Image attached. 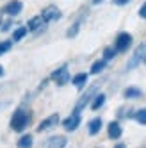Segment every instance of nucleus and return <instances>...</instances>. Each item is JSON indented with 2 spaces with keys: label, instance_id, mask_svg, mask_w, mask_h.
<instances>
[{
  "label": "nucleus",
  "instance_id": "1",
  "mask_svg": "<svg viewBox=\"0 0 146 148\" xmlns=\"http://www.w3.org/2000/svg\"><path fill=\"white\" fill-rule=\"evenodd\" d=\"M29 125H30V111L27 107L16 109L14 114L11 116V129L14 132H23Z\"/></svg>",
  "mask_w": 146,
  "mask_h": 148
},
{
  "label": "nucleus",
  "instance_id": "2",
  "mask_svg": "<svg viewBox=\"0 0 146 148\" xmlns=\"http://www.w3.org/2000/svg\"><path fill=\"white\" fill-rule=\"evenodd\" d=\"M98 88H100V82H96V84H93V86L84 93V95H82V97H80V100L77 102V105H75V109H73V112H75V114H80L82 111H84V107H86V105L93 100V97H95V95H96V91H98Z\"/></svg>",
  "mask_w": 146,
  "mask_h": 148
},
{
  "label": "nucleus",
  "instance_id": "3",
  "mask_svg": "<svg viewBox=\"0 0 146 148\" xmlns=\"http://www.w3.org/2000/svg\"><path fill=\"white\" fill-rule=\"evenodd\" d=\"M50 79L54 80V82L57 84V86H64V84H68V82L71 80L70 71H68V64H62V66H59L55 71H52Z\"/></svg>",
  "mask_w": 146,
  "mask_h": 148
},
{
  "label": "nucleus",
  "instance_id": "4",
  "mask_svg": "<svg viewBox=\"0 0 146 148\" xmlns=\"http://www.w3.org/2000/svg\"><path fill=\"white\" fill-rule=\"evenodd\" d=\"M132 47V36L128 32H119L118 38H116V45H114V48H116V52H127L128 48Z\"/></svg>",
  "mask_w": 146,
  "mask_h": 148
},
{
  "label": "nucleus",
  "instance_id": "5",
  "mask_svg": "<svg viewBox=\"0 0 146 148\" xmlns=\"http://www.w3.org/2000/svg\"><path fill=\"white\" fill-rule=\"evenodd\" d=\"M45 27H46V22L41 18V14L39 16H32L27 22V29H29V32H32V34H41L45 30Z\"/></svg>",
  "mask_w": 146,
  "mask_h": 148
},
{
  "label": "nucleus",
  "instance_id": "6",
  "mask_svg": "<svg viewBox=\"0 0 146 148\" xmlns=\"http://www.w3.org/2000/svg\"><path fill=\"white\" fill-rule=\"evenodd\" d=\"M61 16H62V13L59 11V7H55V5H48V7H45L43 11H41V18H43L46 23L57 22V20H61Z\"/></svg>",
  "mask_w": 146,
  "mask_h": 148
},
{
  "label": "nucleus",
  "instance_id": "7",
  "mask_svg": "<svg viewBox=\"0 0 146 148\" xmlns=\"http://www.w3.org/2000/svg\"><path fill=\"white\" fill-rule=\"evenodd\" d=\"M146 56V43H141L139 47H137V50L134 52V56L130 57V61H128V64H127V71H130V70H134L135 66L139 64V62L143 61V57Z\"/></svg>",
  "mask_w": 146,
  "mask_h": 148
},
{
  "label": "nucleus",
  "instance_id": "8",
  "mask_svg": "<svg viewBox=\"0 0 146 148\" xmlns=\"http://www.w3.org/2000/svg\"><path fill=\"white\" fill-rule=\"evenodd\" d=\"M23 9V4L20 2V0H11V2H7L2 9V13L7 14V16H18L20 13H22Z\"/></svg>",
  "mask_w": 146,
  "mask_h": 148
},
{
  "label": "nucleus",
  "instance_id": "9",
  "mask_svg": "<svg viewBox=\"0 0 146 148\" xmlns=\"http://www.w3.org/2000/svg\"><path fill=\"white\" fill-rule=\"evenodd\" d=\"M80 121H82V120H80V114H75V112H73L71 116H68V118L62 121V127H64L68 132H73V130H77V129H78Z\"/></svg>",
  "mask_w": 146,
  "mask_h": 148
},
{
  "label": "nucleus",
  "instance_id": "10",
  "mask_svg": "<svg viewBox=\"0 0 146 148\" xmlns=\"http://www.w3.org/2000/svg\"><path fill=\"white\" fill-rule=\"evenodd\" d=\"M57 123H59V114H52V116L45 118L43 121L38 125V132H45V130H48V129H54Z\"/></svg>",
  "mask_w": 146,
  "mask_h": 148
},
{
  "label": "nucleus",
  "instance_id": "11",
  "mask_svg": "<svg viewBox=\"0 0 146 148\" xmlns=\"http://www.w3.org/2000/svg\"><path fill=\"white\" fill-rule=\"evenodd\" d=\"M68 143V139L64 136H52L46 141V148H64Z\"/></svg>",
  "mask_w": 146,
  "mask_h": 148
},
{
  "label": "nucleus",
  "instance_id": "12",
  "mask_svg": "<svg viewBox=\"0 0 146 148\" xmlns=\"http://www.w3.org/2000/svg\"><path fill=\"white\" fill-rule=\"evenodd\" d=\"M107 132H109L111 139H119L121 134H123V129H121V125L118 121H111L109 127H107Z\"/></svg>",
  "mask_w": 146,
  "mask_h": 148
},
{
  "label": "nucleus",
  "instance_id": "13",
  "mask_svg": "<svg viewBox=\"0 0 146 148\" xmlns=\"http://www.w3.org/2000/svg\"><path fill=\"white\" fill-rule=\"evenodd\" d=\"M71 82H73V86L77 89H82L86 86V82H87V73H77V75L71 79Z\"/></svg>",
  "mask_w": 146,
  "mask_h": 148
},
{
  "label": "nucleus",
  "instance_id": "14",
  "mask_svg": "<svg viewBox=\"0 0 146 148\" xmlns=\"http://www.w3.org/2000/svg\"><path fill=\"white\" fill-rule=\"evenodd\" d=\"M105 66H107V61H105V59H100V61H95V62H93L89 71L93 73V75H98V73H102L103 70H105Z\"/></svg>",
  "mask_w": 146,
  "mask_h": 148
},
{
  "label": "nucleus",
  "instance_id": "15",
  "mask_svg": "<svg viewBox=\"0 0 146 148\" xmlns=\"http://www.w3.org/2000/svg\"><path fill=\"white\" fill-rule=\"evenodd\" d=\"M103 103H105V95H103V93H98V95H95V97H93L91 109H93V111H98Z\"/></svg>",
  "mask_w": 146,
  "mask_h": 148
},
{
  "label": "nucleus",
  "instance_id": "16",
  "mask_svg": "<svg viewBox=\"0 0 146 148\" xmlns=\"http://www.w3.org/2000/svg\"><path fill=\"white\" fill-rule=\"evenodd\" d=\"M102 125H103V123H102L100 118L91 120V121H89V134H91V136H96V134L102 130Z\"/></svg>",
  "mask_w": 146,
  "mask_h": 148
},
{
  "label": "nucleus",
  "instance_id": "17",
  "mask_svg": "<svg viewBox=\"0 0 146 148\" xmlns=\"http://www.w3.org/2000/svg\"><path fill=\"white\" fill-rule=\"evenodd\" d=\"M16 145H18V148H30V146H32V136H30V134H23L18 139Z\"/></svg>",
  "mask_w": 146,
  "mask_h": 148
},
{
  "label": "nucleus",
  "instance_id": "18",
  "mask_svg": "<svg viewBox=\"0 0 146 148\" xmlns=\"http://www.w3.org/2000/svg\"><path fill=\"white\" fill-rule=\"evenodd\" d=\"M27 34H29L27 25L25 27H18V29H14V32H13V41H22Z\"/></svg>",
  "mask_w": 146,
  "mask_h": 148
},
{
  "label": "nucleus",
  "instance_id": "19",
  "mask_svg": "<svg viewBox=\"0 0 146 148\" xmlns=\"http://www.w3.org/2000/svg\"><path fill=\"white\" fill-rule=\"evenodd\" d=\"M123 95H125V98H141L143 97V93H141L139 88H127Z\"/></svg>",
  "mask_w": 146,
  "mask_h": 148
},
{
  "label": "nucleus",
  "instance_id": "20",
  "mask_svg": "<svg viewBox=\"0 0 146 148\" xmlns=\"http://www.w3.org/2000/svg\"><path fill=\"white\" fill-rule=\"evenodd\" d=\"M80 25H82V20H77L75 23H73L70 29H68V32H66V36L68 38H75L77 34H78V30H80Z\"/></svg>",
  "mask_w": 146,
  "mask_h": 148
},
{
  "label": "nucleus",
  "instance_id": "21",
  "mask_svg": "<svg viewBox=\"0 0 146 148\" xmlns=\"http://www.w3.org/2000/svg\"><path fill=\"white\" fill-rule=\"evenodd\" d=\"M134 118H135V121H137V123L146 125V109H139L137 112L134 114Z\"/></svg>",
  "mask_w": 146,
  "mask_h": 148
},
{
  "label": "nucleus",
  "instance_id": "22",
  "mask_svg": "<svg viewBox=\"0 0 146 148\" xmlns=\"http://www.w3.org/2000/svg\"><path fill=\"white\" fill-rule=\"evenodd\" d=\"M11 47H13V41H9V39H5V41H0V56L7 54V52L11 50Z\"/></svg>",
  "mask_w": 146,
  "mask_h": 148
},
{
  "label": "nucleus",
  "instance_id": "23",
  "mask_svg": "<svg viewBox=\"0 0 146 148\" xmlns=\"http://www.w3.org/2000/svg\"><path fill=\"white\" fill-rule=\"evenodd\" d=\"M116 54H118V52H116V48L107 47L105 50H103V59H105V61H111V59H114V57H116Z\"/></svg>",
  "mask_w": 146,
  "mask_h": 148
},
{
  "label": "nucleus",
  "instance_id": "24",
  "mask_svg": "<svg viewBox=\"0 0 146 148\" xmlns=\"http://www.w3.org/2000/svg\"><path fill=\"white\" fill-rule=\"evenodd\" d=\"M13 27V20H2V23H0V32H7V30H11Z\"/></svg>",
  "mask_w": 146,
  "mask_h": 148
},
{
  "label": "nucleus",
  "instance_id": "25",
  "mask_svg": "<svg viewBox=\"0 0 146 148\" xmlns=\"http://www.w3.org/2000/svg\"><path fill=\"white\" fill-rule=\"evenodd\" d=\"M139 16L143 18V20H146V2L141 5V9H139Z\"/></svg>",
  "mask_w": 146,
  "mask_h": 148
},
{
  "label": "nucleus",
  "instance_id": "26",
  "mask_svg": "<svg viewBox=\"0 0 146 148\" xmlns=\"http://www.w3.org/2000/svg\"><path fill=\"white\" fill-rule=\"evenodd\" d=\"M130 0H114V4L116 5H125V4H128Z\"/></svg>",
  "mask_w": 146,
  "mask_h": 148
},
{
  "label": "nucleus",
  "instance_id": "27",
  "mask_svg": "<svg viewBox=\"0 0 146 148\" xmlns=\"http://www.w3.org/2000/svg\"><path fill=\"white\" fill-rule=\"evenodd\" d=\"M103 2V0H93V4H95V5H98V4H102Z\"/></svg>",
  "mask_w": 146,
  "mask_h": 148
},
{
  "label": "nucleus",
  "instance_id": "28",
  "mask_svg": "<svg viewBox=\"0 0 146 148\" xmlns=\"http://www.w3.org/2000/svg\"><path fill=\"white\" fill-rule=\"evenodd\" d=\"M2 75H4V68H2V66H0V77H2Z\"/></svg>",
  "mask_w": 146,
  "mask_h": 148
},
{
  "label": "nucleus",
  "instance_id": "29",
  "mask_svg": "<svg viewBox=\"0 0 146 148\" xmlns=\"http://www.w3.org/2000/svg\"><path fill=\"white\" fill-rule=\"evenodd\" d=\"M114 148H125V145H116Z\"/></svg>",
  "mask_w": 146,
  "mask_h": 148
},
{
  "label": "nucleus",
  "instance_id": "30",
  "mask_svg": "<svg viewBox=\"0 0 146 148\" xmlns=\"http://www.w3.org/2000/svg\"><path fill=\"white\" fill-rule=\"evenodd\" d=\"M2 16H4V13H0V23H2V20H4Z\"/></svg>",
  "mask_w": 146,
  "mask_h": 148
},
{
  "label": "nucleus",
  "instance_id": "31",
  "mask_svg": "<svg viewBox=\"0 0 146 148\" xmlns=\"http://www.w3.org/2000/svg\"><path fill=\"white\" fill-rule=\"evenodd\" d=\"M143 62H144V64H146V56H144V57H143Z\"/></svg>",
  "mask_w": 146,
  "mask_h": 148
},
{
  "label": "nucleus",
  "instance_id": "32",
  "mask_svg": "<svg viewBox=\"0 0 146 148\" xmlns=\"http://www.w3.org/2000/svg\"><path fill=\"white\" fill-rule=\"evenodd\" d=\"M143 148H144V146H143Z\"/></svg>",
  "mask_w": 146,
  "mask_h": 148
}]
</instances>
